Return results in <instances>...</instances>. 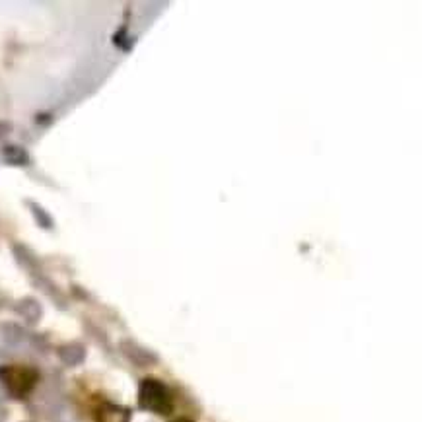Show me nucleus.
<instances>
[{"label": "nucleus", "mask_w": 422, "mask_h": 422, "mask_svg": "<svg viewBox=\"0 0 422 422\" xmlns=\"http://www.w3.org/2000/svg\"><path fill=\"white\" fill-rule=\"evenodd\" d=\"M139 401H141L144 409L158 414H167L174 407V401H171L167 387L158 379H144L142 381Z\"/></svg>", "instance_id": "obj_1"}, {"label": "nucleus", "mask_w": 422, "mask_h": 422, "mask_svg": "<svg viewBox=\"0 0 422 422\" xmlns=\"http://www.w3.org/2000/svg\"><path fill=\"white\" fill-rule=\"evenodd\" d=\"M0 379L12 395L22 397L34 389L37 374L34 370L24 368V366H6L0 370Z\"/></svg>", "instance_id": "obj_2"}, {"label": "nucleus", "mask_w": 422, "mask_h": 422, "mask_svg": "<svg viewBox=\"0 0 422 422\" xmlns=\"http://www.w3.org/2000/svg\"><path fill=\"white\" fill-rule=\"evenodd\" d=\"M176 422H193V421H189V419H179V421H176Z\"/></svg>", "instance_id": "obj_3"}]
</instances>
